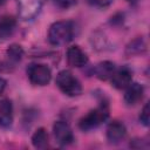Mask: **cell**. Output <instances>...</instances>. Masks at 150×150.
<instances>
[{
  "mask_svg": "<svg viewBox=\"0 0 150 150\" xmlns=\"http://www.w3.org/2000/svg\"><path fill=\"white\" fill-rule=\"evenodd\" d=\"M5 1H6V0H0V6H2V5L5 4Z\"/></svg>",
  "mask_w": 150,
  "mask_h": 150,
  "instance_id": "cell-22",
  "label": "cell"
},
{
  "mask_svg": "<svg viewBox=\"0 0 150 150\" xmlns=\"http://www.w3.org/2000/svg\"><path fill=\"white\" fill-rule=\"evenodd\" d=\"M6 84H7L6 80L0 76V95L4 93V90H5V88H6Z\"/></svg>",
  "mask_w": 150,
  "mask_h": 150,
  "instance_id": "cell-20",
  "label": "cell"
},
{
  "mask_svg": "<svg viewBox=\"0 0 150 150\" xmlns=\"http://www.w3.org/2000/svg\"><path fill=\"white\" fill-rule=\"evenodd\" d=\"M13 122V105L9 100H0V127L8 128Z\"/></svg>",
  "mask_w": 150,
  "mask_h": 150,
  "instance_id": "cell-13",
  "label": "cell"
},
{
  "mask_svg": "<svg viewBox=\"0 0 150 150\" xmlns=\"http://www.w3.org/2000/svg\"><path fill=\"white\" fill-rule=\"evenodd\" d=\"M109 116V108L107 103H102L95 109H91L87 115H84L80 122H79V128L83 131H89L98 125H101Z\"/></svg>",
  "mask_w": 150,
  "mask_h": 150,
  "instance_id": "cell-3",
  "label": "cell"
},
{
  "mask_svg": "<svg viewBox=\"0 0 150 150\" xmlns=\"http://www.w3.org/2000/svg\"><path fill=\"white\" fill-rule=\"evenodd\" d=\"M115 70H116V66H115L114 62L102 61V62H100L95 66L94 74L97 79H100L102 81H107V80H110V77L112 76Z\"/></svg>",
  "mask_w": 150,
  "mask_h": 150,
  "instance_id": "cell-12",
  "label": "cell"
},
{
  "mask_svg": "<svg viewBox=\"0 0 150 150\" xmlns=\"http://www.w3.org/2000/svg\"><path fill=\"white\" fill-rule=\"evenodd\" d=\"M127 135L125 125L120 121H112L107 127V138L111 143H117L122 141Z\"/></svg>",
  "mask_w": 150,
  "mask_h": 150,
  "instance_id": "cell-10",
  "label": "cell"
},
{
  "mask_svg": "<svg viewBox=\"0 0 150 150\" xmlns=\"http://www.w3.org/2000/svg\"><path fill=\"white\" fill-rule=\"evenodd\" d=\"M6 56L8 59L9 62L12 63H18L21 61V59L23 57V49L20 45H16V43H13L11 45L7 50H6Z\"/></svg>",
  "mask_w": 150,
  "mask_h": 150,
  "instance_id": "cell-16",
  "label": "cell"
},
{
  "mask_svg": "<svg viewBox=\"0 0 150 150\" xmlns=\"http://www.w3.org/2000/svg\"><path fill=\"white\" fill-rule=\"evenodd\" d=\"M27 76L34 86H47L52 79L50 69L42 63H30L27 67Z\"/></svg>",
  "mask_w": 150,
  "mask_h": 150,
  "instance_id": "cell-4",
  "label": "cell"
},
{
  "mask_svg": "<svg viewBox=\"0 0 150 150\" xmlns=\"http://www.w3.org/2000/svg\"><path fill=\"white\" fill-rule=\"evenodd\" d=\"M43 4L45 0H16L19 16L25 21L35 19L41 12Z\"/></svg>",
  "mask_w": 150,
  "mask_h": 150,
  "instance_id": "cell-5",
  "label": "cell"
},
{
  "mask_svg": "<svg viewBox=\"0 0 150 150\" xmlns=\"http://www.w3.org/2000/svg\"><path fill=\"white\" fill-rule=\"evenodd\" d=\"M67 62L71 67L81 68L88 63V55L79 46H71L67 50Z\"/></svg>",
  "mask_w": 150,
  "mask_h": 150,
  "instance_id": "cell-8",
  "label": "cell"
},
{
  "mask_svg": "<svg viewBox=\"0 0 150 150\" xmlns=\"http://www.w3.org/2000/svg\"><path fill=\"white\" fill-rule=\"evenodd\" d=\"M87 2L95 7H107L112 2V0H87Z\"/></svg>",
  "mask_w": 150,
  "mask_h": 150,
  "instance_id": "cell-19",
  "label": "cell"
},
{
  "mask_svg": "<svg viewBox=\"0 0 150 150\" xmlns=\"http://www.w3.org/2000/svg\"><path fill=\"white\" fill-rule=\"evenodd\" d=\"M139 121L142 122L143 125L149 127V122H150V105H149V103H145V105L143 107L141 115H139Z\"/></svg>",
  "mask_w": 150,
  "mask_h": 150,
  "instance_id": "cell-17",
  "label": "cell"
},
{
  "mask_svg": "<svg viewBox=\"0 0 150 150\" xmlns=\"http://www.w3.org/2000/svg\"><path fill=\"white\" fill-rule=\"evenodd\" d=\"M127 1H128L129 4H132V5H134V4H137L139 0H127Z\"/></svg>",
  "mask_w": 150,
  "mask_h": 150,
  "instance_id": "cell-21",
  "label": "cell"
},
{
  "mask_svg": "<svg viewBox=\"0 0 150 150\" xmlns=\"http://www.w3.org/2000/svg\"><path fill=\"white\" fill-rule=\"evenodd\" d=\"M132 80V73L128 67H122L120 69H116L110 77L111 86L116 89H125Z\"/></svg>",
  "mask_w": 150,
  "mask_h": 150,
  "instance_id": "cell-7",
  "label": "cell"
},
{
  "mask_svg": "<svg viewBox=\"0 0 150 150\" xmlns=\"http://www.w3.org/2000/svg\"><path fill=\"white\" fill-rule=\"evenodd\" d=\"M16 27V20L13 16L6 15L0 19V43L12 36Z\"/></svg>",
  "mask_w": 150,
  "mask_h": 150,
  "instance_id": "cell-11",
  "label": "cell"
},
{
  "mask_svg": "<svg viewBox=\"0 0 150 150\" xmlns=\"http://www.w3.org/2000/svg\"><path fill=\"white\" fill-rule=\"evenodd\" d=\"M49 143V137L45 128H39L32 136V144L36 149H46Z\"/></svg>",
  "mask_w": 150,
  "mask_h": 150,
  "instance_id": "cell-15",
  "label": "cell"
},
{
  "mask_svg": "<svg viewBox=\"0 0 150 150\" xmlns=\"http://www.w3.org/2000/svg\"><path fill=\"white\" fill-rule=\"evenodd\" d=\"M53 135L56 143L61 146L69 145L74 141V134L70 125L64 121H56L53 124Z\"/></svg>",
  "mask_w": 150,
  "mask_h": 150,
  "instance_id": "cell-6",
  "label": "cell"
},
{
  "mask_svg": "<svg viewBox=\"0 0 150 150\" xmlns=\"http://www.w3.org/2000/svg\"><path fill=\"white\" fill-rule=\"evenodd\" d=\"M56 86L59 89L67 96L75 97L82 94V86L77 77L74 76V74L70 70H61L56 75Z\"/></svg>",
  "mask_w": 150,
  "mask_h": 150,
  "instance_id": "cell-2",
  "label": "cell"
},
{
  "mask_svg": "<svg viewBox=\"0 0 150 150\" xmlns=\"http://www.w3.org/2000/svg\"><path fill=\"white\" fill-rule=\"evenodd\" d=\"M144 95V88L142 84L137 82H131L127 88L124 93V101L128 105H135L139 101H142Z\"/></svg>",
  "mask_w": 150,
  "mask_h": 150,
  "instance_id": "cell-9",
  "label": "cell"
},
{
  "mask_svg": "<svg viewBox=\"0 0 150 150\" xmlns=\"http://www.w3.org/2000/svg\"><path fill=\"white\" fill-rule=\"evenodd\" d=\"M75 35V26L71 21H56L48 30V41L53 46H62L70 42Z\"/></svg>",
  "mask_w": 150,
  "mask_h": 150,
  "instance_id": "cell-1",
  "label": "cell"
},
{
  "mask_svg": "<svg viewBox=\"0 0 150 150\" xmlns=\"http://www.w3.org/2000/svg\"><path fill=\"white\" fill-rule=\"evenodd\" d=\"M54 5L61 9H68L70 7H73L74 5H76L77 0H53Z\"/></svg>",
  "mask_w": 150,
  "mask_h": 150,
  "instance_id": "cell-18",
  "label": "cell"
},
{
  "mask_svg": "<svg viewBox=\"0 0 150 150\" xmlns=\"http://www.w3.org/2000/svg\"><path fill=\"white\" fill-rule=\"evenodd\" d=\"M146 52V42L143 38H136L135 40H132L125 48V54L128 56H132V55H139Z\"/></svg>",
  "mask_w": 150,
  "mask_h": 150,
  "instance_id": "cell-14",
  "label": "cell"
}]
</instances>
